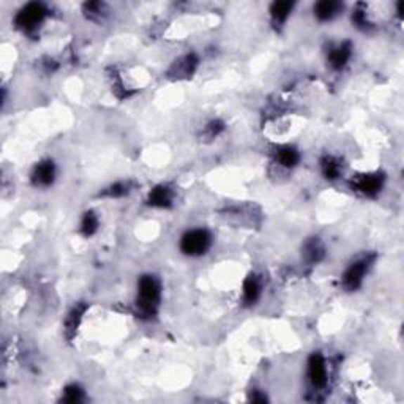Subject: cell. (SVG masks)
Segmentation results:
<instances>
[{"label":"cell","instance_id":"5b68a950","mask_svg":"<svg viewBox=\"0 0 404 404\" xmlns=\"http://www.w3.org/2000/svg\"><path fill=\"white\" fill-rule=\"evenodd\" d=\"M387 177L381 171L373 172H362V174H356L351 178V188L363 197L368 200H374V197L382 193L384 187H386Z\"/></svg>","mask_w":404,"mask_h":404},{"label":"cell","instance_id":"44dd1931","mask_svg":"<svg viewBox=\"0 0 404 404\" xmlns=\"http://www.w3.org/2000/svg\"><path fill=\"white\" fill-rule=\"evenodd\" d=\"M226 130V124L221 119H210L205 122L201 128V133H200V139L202 143H211V141H215L216 138H220L221 134Z\"/></svg>","mask_w":404,"mask_h":404},{"label":"cell","instance_id":"e0dca14e","mask_svg":"<svg viewBox=\"0 0 404 404\" xmlns=\"http://www.w3.org/2000/svg\"><path fill=\"white\" fill-rule=\"evenodd\" d=\"M325 258V247L319 237L305 240L302 247V262L306 267H316Z\"/></svg>","mask_w":404,"mask_h":404},{"label":"cell","instance_id":"52a82bcc","mask_svg":"<svg viewBox=\"0 0 404 404\" xmlns=\"http://www.w3.org/2000/svg\"><path fill=\"white\" fill-rule=\"evenodd\" d=\"M57 176H59V168H57V163L53 158H41L32 166L29 181L30 185L37 190H48L53 187L57 181Z\"/></svg>","mask_w":404,"mask_h":404},{"label":"cell","instance_id":"4fadbf2b","mask_svg":"<svg viewBox=\"0 0 404 404\" xmlns=\"http://www.w3.org/2000/svg\"><path fill=\"white\" fill-rule=\"evenodd\" d=\"M89 310L87 302H78L70 308L65 319H63V337L67 341H73L74 337L78 335V330L84 320L86 313Z\"/></svg>","mask_w":404,"mask_h":404},{"label":"cell","instance_id":"7c38bea8","mask_svg":"<svg viewBox=\"0 0 404 404\" xmlns=\"http://www.w3.org/2000/svg\"><path fill=\"white\" fill-rule=\"evenodd\" d=\"M264 291L262 278L256 272H249L242 283V305L252 308L259 302Z\"/></svg>","mask_w":404,"mask_h":404},{"label":"cell","instance_id":"ba28073f","mask_svg":"<svg viewBox=\"0 0 404 404\" xmlns=\"http://www.w3.org/2000/svg\"><path fill=\"white\" fill-rule=\"evenodd\" d=\"M306 379L314 390H324L329 384V365L320 351H314L308 356Z\"/></svg>","mask_w":404,"mask_h":404},{"label":"cell","instance_id":"ffe728a7","mask_svg":"<svg viewBox=\"0 0 404 404\" xmlns=\"http://www.w3.org/2000/svg\"><path fill=\"white\" fill-rule=\"evenodd\" d=\"M81 11L87 21L95 24L103 22L109 15V8L105 2H86L82 4Z\"/></svg>","mask_w":404,"mask_h":404},{"label":"cell","instance_id":"603a6c76","mask_svg":"<svg viewBox=\"0 0 404 404\" xmlns=\"http://www.w3.org/2000/svg\"><path fill=\"white\" fill-rule=\"evenodd\" d=\"M60 401L67 404H78L86 401V390L78 382H70L60 392Z\"/></svg>","mask_w":404,"mask_h":404},{"label":"cell","instance_id":"ac0fdd59","mask_svg":"<svg viewBox=\"0 0 404 404\" xmlns=\"http://www.w3.org/2000/svg\"><path fill=\"white\" fill-rule=\"evenodd\" d=\"M134 188H136V183L133 181H117L103 188L98 196L103 200H122V197L133 193Z\"/></svg>","mask_w":404,"mask_h":404},{"label":"cell","instance_id":"7402d4cb","mask_svg":"<svg viewBox=\"0 0 404 404\" xmlns=\"http://www.w3.org/2000/svg\"><path fill=\"white\" fill-rule=\"evenodd\" d=\"M351 22L354 24V27L362 30V32H367L371 27H373V22H371L370 19V13L368 8L365 4H357L354 8L351 11Z\"/></svg>","mask_w":404,"mask_h":404},{"label":"cell","instance_id":"5bb4252c","mask_svg":"<svg viewBox=\"0 0 404 404\" xmlns=\"http://www.w3.org/2000/svg\"><path fill=\"white\" fill-rule=\"evenodd\" d=\"M294 10H296V2H289V0L272 2L271 6H268V19H271L272 27L277 32L283 30L289 18L292 16Z\"/></svg>","mask_w":404,"mask_h":404},{"label":"cell","instance_id":"d6986e66","mask_svg":"<svg viewBox=\"0 0 404 404\" xmlns=\"http://www.w3.org/2000/svg\"><path fill=\"white\" fill-rule=\"evenodd\" d=\"M100 229V216L95 210L89 209L86 210L84 214L81 215V220H79V226L78 230L82 237H86V239H91L95 234L98 233Z\"/></svg>","mask_w":404,"mask_h":404},{"label":"cell","instance_id":"3957f363","mask_svg":"<svg viewBox=\"0 0 404 404\" xmlns=\"http://www.w3.org/2000/svg\"><path fill=\"white\" fill-rule=\"evenodd\" d=\"M214 247V234L207 228H191L182 234L178 249L187 258H202Z\"/></svg>","mask_w":404,"mask_h":404},{"label":"cell","instance_id":"8992f818","mask_svg":"<svg viewBox=\"0 0 404 404\" xmlns=\"http://www.w3.org/2000/svg\"><path fill=\"white\" fill-rule=\"evenodd\" d=\"M201 65V59L196 53H187L178 56L177 59L171 62V65L166 70V78L174 82L190 81L197 73Z\"/></svg>","mask_w":404,"mask_h":404},{"label":"cell","instance_id":"9c48e42d","mask_svg":"<svg viewBox=\"0 0 404 404\" xmlns=\"http://www.w3.org/2000/svg\"><path fill=\"white\" fill-rule=\"evenodd\" d=\"M354 56V44L351 40L330 43L325 49V62L332 72H343Z\"/></svg>","mask_w":404,"mask_h":404},{"label":"cell","instance_id":"30bf717a","mask_svg":"<svg viewBox=\"0 0 404 404\" xmlns=\"http://www.w3.org/2000/svg\"><path fill=\"white\" fill-rule=\"evenodd\" d=\"M145 205L150 209L168 210L176 205V190L168 183H158L149 190L145 196Z\"/></svg>","mask_w":404,"mask_h":404},{"label":"cell","instance_id":"8fae6325","mask_svg":"<svg viewBox=\"0 0 404 404\" xmlns=\"http://www.w3.org/2000/svg\"><path fill=\"white\" fill-rule=\"evenodd\" d=\"M273 164L280 166L283 169H296L302 162V153L292 144H277L272 149Z\"/></svg>","mask_w":404,"mask_h":404},{"label":"cell","instance_id":"cb8c5ba5","mask_svg":"<svg viewBox=\"0 0 404 404\" xmlns=\"http://www.w3.org/2000/svg\"><path fill=\"white\" fill-rule=\"evenodd\" d=\"M40 67L46 74H53L57 72V68H59V62L54 60L53 57H43L40 60Z\"/></svg>","mask_w":404,"mask_h":404},{"label":"cell","instance_id":"9a60e30c","mask_svg":"<svg viewBox=\"0 0 404 404\" xmlns=\"http://www.w3.org/2000/svg\"><path fill=\"white\" fill-rule=\"evenodd\" d=\"M319 171L327 182H337L344 176V163L341 157L324 153L319 158Z\"/></svg>","mask_w":404,"mask_h":404},{"label":"cell","instance_id":"277c9868","mask_svg":"<svg viewBox=\"0 0 404 404\" xmlns=\"http://www.w3.org/2000/svg\"><path fill=\"white\" fill-rule=\"evenodd\" d=\"M376 261L374 254H362L351 261L341 275V287L346 292H357L365 283V278L370 273Z\"/></svg>","mask_w":404,"mask_h":404},{"label":"cell","instance_id":"6da1fadb","mask_svg":"<svg viewBox=\"0 0 404 404\" xmlns=\"http://www.w3.org/2000/svg\"><path fill=\"white\" fill-rule=\"evenodd\" d=\"M163 300V285L157 275L144 273L138 278L136 296H134V310L138 318L152 320L158 316Z\"/></svg>","mask_w":404,"mask_h":404},{"label":"cell","instance_id":"2e32d148","mask_svg":"<svg viewBox=\"0 0 404 404\" xmlns=\"http://www.w3.org/2000/svg\"><path fill=\"white\" fill-rule=\"evenodd\" d=\"M344 4L338 2V0H320L313 5V16L318 22H332L343 15Z\"/></svg>","mask_w":404,"mask_h":404},{"label":"cell","instance_id":"7a4b0ae2","mask_svg":"<svg viewBox=\"0 0 404 404\" xmlns=\"http://www.w3.org/2000/svg\"><path fill=\"white\" fill-rule=\"evenodd\" d=\"M51 16V10L46 4L43 2H29L22 5L16 11L13 18V25L15 29L21 32L25 37L37 35L46 19Z\"/></svg>","mask_w":404,"mask_h":404}]
</instances>
